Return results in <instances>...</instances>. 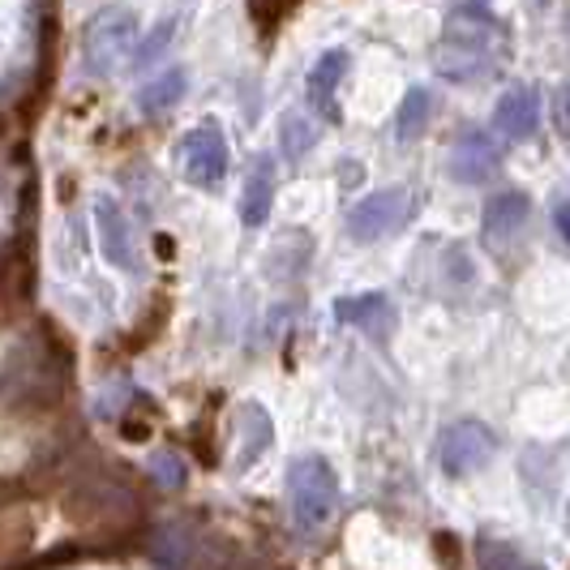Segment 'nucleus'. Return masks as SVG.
I'll use <instances>...</instances> for the list:
<instances>
[{
    "instance_id": "19",
    "label": "nucleus",
    "mask_w": 570,
    "mask_h": 570,
    "mask_svg": "<svg viewBox=\"0 0 570 570\" xmlns=\"http://www.w3.org/2000/svg\"><path fill=\"white\" fill-rule=\"evenodd\" d=\"M296 4H301V0H249V18H254L262 30H275Z\"/></svg>"
},
{
    "instance_id": "10",
    "label": "nucleus",
    "mask_w": 570,
    "mask_h": 570,
    "mask_svg": "<svg viewBox=\"0 0 570 570\" xmlns=\"http://www.w3.org/2000/svg\"><path fill=\"white\" fill-rule=\"evenodd\" d=\"M335 317L347 322V326H361L370 340H386L395 326H400V314H395V305L382 296V292H365V296H343L340 305H335Z\"/></svg>"
},
{
    "instance_id": "20",
    "label": "nucleus",
    "mask_w": 570,
    "mask_h": 570,
    "mask_svg": "<svg viewBox=\"0 0 570 570\" xmlns=\"http://www.w3.org/2000/svg\"><path fill=\"white\" fill-rule=\"evenodd\" d=\"M481 567H528V558L523 553H514V549H507V544H498L493 549V541H481Z\"/></svg>"
},
{
    "instance_id": "12",
    "label": "nucleus",
    "mask_w": 570,
    "mask_h": 570,
    "mask_svg": "<svg viewBox=\"0 0 570 570\" xmlns=\"http://www.w3.org/2000/svg\"><path fill=\"white\" fill-rule=\"evenodd\" d=\"M271 206H275V159L271 155H257L254 171L245 180V198H240V219L249 228H262L271 219Z\"/></svg>"
},
{
    "instance_id": "23",
    "label": "nucleus",
    "mask_w": 570,
    "mask_h": 570,
    "mask_svg": "<svg viewBox=\"0 0 570 570\" xmlns=\"http://www.w3.org/2000/svg\"><path fill=\"white\" fill-rule=\"evenodd\" d=\"M553 228H558V236L570 245V202H558V206H553Z\"/></svg>"
},
{
    "instance_id": "17",
    "label": "nucleus",
    "mask_w": 570,
    "mask_h": 570,
    "mask_svg": "<svg viewBox=\"0 0 570 570\" xmlns=\"http://www.w3.org/2000/svg\"><path fill=\"white\" fill-rule=\"evenodd\" d=\"M317 142V129L314 120H305L301 112L284 116V129H279V150H284V159H305L309 155V146Z\"/></svg>"
},
{
    "instance_id": "11",
    "label": "nucleus",
    "mask_w": 570,
    "mask_h": 570,
    "mask_svg": "<svg viewBox=\"0 0 570 570\" xmlns=\"http://www.w3.org/2000/svg\"><path fill=\"white\" fill-rule=\"evenodd\" d=\"M95 224H99V249H104V257H108L112 266H120V271H138L134 236H129V224H125V210H120L112 198L95 202Z\"/></svg>"
},
{
    "instance_id": "24",
    "label": "nucleus",
    "mask_w": 570,
    "mask_h": 570,
    "mask_svg": "<svg viewBox=\"0 0 570 570\" xmlns=\"http://www.w3.org/2000/svg\"><path fill=\"white\" fill-rule=\"evenodd\" d=\"M0 129H4V120H0Z\"/></svg>"
},
{
    "instance_id": "2",
    "label": "nucleus",
    "mask_w": 570,
    "mask_h": 570,
    "mask_svg": "<svg viewBox=\"0 0 570 570\" xmlns=\"http://www.w3.org/2000/svg\"><path fill=\"white\" fill-rule=\"evenodd\" d=\"M176 155H180V171H185L189 185H198V189H219V185H224L232 150H228L224 129H219L215 120L189 129V134L180 138V146H176Z\"/></svg>"
},
{
    "instance_id": "8",
    "label": "nucleus",
    "mask_w": 570,
    "mask_h": 570,
    "mask_svg": "<svg viewBox=\"0 0 570 570\" xmlns=\"http://www.w3.org/2000/svg\"><path fill=\"white\" fill-rule=\"evenodd\" d=\"M541 125V99L532 86H511L507 95H498L493 104V129L507 138V142H528Z\"/></svg>"
},
{
    "instance_id": "6",
    "label": "nucleus",
    "mask_w": 570,
    "mask_h": 570,
    "mask_svg": "<svg viewBox=\"0 0 570 570\" xmlns=\"http://www.w3.org/2000/svg\"><path fill=\"white\" fill-rule=\"evenodd\" d=\"M498 164H502V150H498V142L489 138L485 129L459 134L451 155H446V171L459 185H485V180H493Z\"/></svg>"
},
{
    "instance_id": "16",
    "label": "nucleus",
    "mask_w": 570,
    "mask_h": 570,
    "mask_svg": "<svg viewBox=\"0 0 570 570\" xmlns=\"http://www.w3.org/2000/svg\"><path fill=\"white\" fill-rule=\"evenodd\" d=\"M185 86H189V73H185V69H168V73H159L155 82L142 86V95H138V108H142L146 116L168 112L171 104L185 95Z\"/></svg>"
},
{
    "instance_id": "22",
    "label": "nucleus",
    "mask_w": 570,
    "mask_h": 570,
    "mask_svg": "<svg viewBox=\"0 0 570 570\" xmlns=\"http://www.w3.org/2000/svg\"><path fill=\"white\" fill-rule=\"evenodd\" d=\"M155 468H159L164 485H180V481H185V468H176V459H171V455H159V459H155Z\"/></svg>"
},
{
    "instance_id": "15",
    "label": "nucleus",
    "mask_w": 570,
    "mask_h": 570,
    "mask_svg": "<svg viewBox=\"0 0 570 570\" xmlns=\"http://www.w3.org/2000/svg\"><path fill=\"white\" fill-rule=\"evenodd\" d=\"M429 116H433V95L429 90H407L400 104V112H395V138L400 142H416L421 134L429 129Z\"/></svg>"
},
{
    "instance_id": "5",
    "label": "nucleus",
    "mask_w": 570,
    "mask_h": 570,
    "mask_svg": "<svg viewBox=\"0 0 570 570\" xmlns=\"http://www.w3.org/2000/svg\"><path fill=\"white\" fill-rule=\"evenodd\" d=\"M498 451V438L493 429L481 421H455V425L442 433V472L446 476H468V472H481L489 459Z\"/></svg>"
},
{
    "instance_id": "4",
    "label": "nucleus",
    "mask_w": 570,
    "mask_h": 570,
    "mask_svg": "<svg viewBox=\"0 0 570 570\" xmlns=\"http://www.w3.org/2000/svg\"><path fill=\"white\" fill-rule=\"evenodd\" d=\"M134 30H138V18L125 4H112V9H99L95 13V22L86 27V60H90V73L95 78L112 73L116 60H125L129 43H134Z\"/></svg>"
},
{
    "instance_id": "1",
    "label": "nucleus",
    "mask_w": 570,
    "mask_h": 570,
    "mask_svg": "<svg viewBox=\"0 0 570 570\" xmlns=\"http://www.w3.org/2000/svg\"><path fill=\"white\" fill-rule=\"evenodd\" d=\"M287 502L301 532L326 528L340 511V476L322 455H301L287 472Z\"/></svg>"
},
{
    "instance_id": "9",
    "label": "nucleus",
    "mask_w": 570,
    "mask_h": 570,
    "mask_svg": "<svg viewBox=\"0 0 570 570\" xmlns=\"http://www.w3.org/2000/svg\"><path fill=\"white\" fill-rule=\"evenodd\" d=\"M528 198L519 194V189H502V194H493L485 202V215H481V232H485V245L489 249H502V245H511L514 236L523 232L528 224Z\"/></svg>"
},
{
    "instance_id": "13",
    "label": "nucleus",
    "mask_w": 570,
    "mask_h": 570,
    "mask_svg": "<svg viewBox=\"0 0 570 570\" xmlns=\"http://www.w3.org/2000/svg\"><path fill=\"white\" fill-rule=\"evenodd\" d=\"M343 73H347V52L343 48H331V52L317 57V65L309 69V82H305L309 104H314L317 112L335 116V90H340Z\"/></svg>"
},
{
    "instance_id": "18",
    "label": "nucleus",
    "mask_w": 570,
    "mask_h": 570,
    "mask_svg": "<svg viewBox=\"0 0 570 570\" xmlns=\"http://www.w3.org/2000/svg\"><path fill=\"white\" fill-rule=\"evenodd\" d=\"M171 35H176V22H171V18H164V22L150 30L142 43H138V52H134V65H138V69H142V65H155V60H159V52H164V48L171 43Z\"/></svg>"
},
{
    "instance_id": "21",
    "label": "nucleus",
    "mask_w": 570,
    "mask_h": 570,
    "mask_svg": "<svg viewBox=\"0 0 570 570\" xmlns=\"http://www.w3.org/2000/svg\"><path fill=\"white\" fill-rule=\"evenodd\" d=\"M553 120H558V134L570 142V82L558 90V99H553Z\"/></svg>"
},
{
    "instance_id": "25",
    "label": "nucleus",
    "mask_w": 570,
    "mask_h": 570,
    "mask_svg": "<svg viewBox=\"0 0 570 570\" xmlns=\"http://www.w3.org/2000/svg\"><path fill=\"white\" fill-rule=\"evenodd\" d=\"M541 4H549V0H541Z\"/></svg>"
},
{
    "instance_id": "14",
    "label": "nucleus",
    "mask_w": 570,
    "mask_h": 570,
    "mask_svg": "<svg viewBox=\"0 0 570 570\" xmlns=\"http://www.w3.org/2000/svg\"><path fill=\"white\" fill-rule=\"evenodd\" d=\"M240 429H245V438H240V468H249L254 459L266 455V446H271V438H275V425H271L266 407L245 403V407H240Z\"/></svg>"
},
{
    "instance_id": "3",
    "label": "nucleus",
    "mask_w": 570,
    "mask_h": 570,
    "mask_svg": "<svg viewBox=\"0 0 570 570\" xmlns=\"http://www.w3.org/2000/svg\"><path fill=\"white\" fill-rule=\"evenodd\" d=\"M412 219V194L395 185V189H377L370 198H361L347 210V236L356 245H373L382 236H391L395 228H403Z\"/></svg>"
},
{
    "instance_id": "7",
    "label": "nucleus",
    "mask_w": 570,
    "mask_h": 570,
    "mask_svg": "<svg viewBox=\"0 0 570 570\" xmlns=\"http://www.w3.org/2000/svg\"><path fill=\"white\" fill-rule=\"evenodd\" d=\"M498 52L493 48H481V43H463V39H451L442 35V43L433 48V69L446 78V82H481L489 69L498 65Z\"/></svg>"
}]
</instances>
